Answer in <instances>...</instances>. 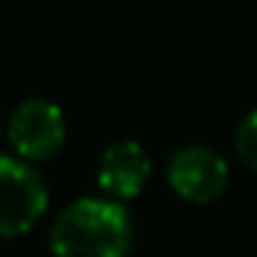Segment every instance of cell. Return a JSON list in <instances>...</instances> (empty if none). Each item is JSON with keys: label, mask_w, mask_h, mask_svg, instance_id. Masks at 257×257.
<instances>
[{"label": "cell", "mask_w": 257, "mask_h": 257, "mask_svg": "<svg viewBox=\"0 0 257 257\" xmlns=\"http://www.w3.org/2000/svg\"><path fill=\"white\" fill-rule=\"evenodd\" d=\"M49 248L55 257H131V212L109 197H79L55 218Z\"/></svg>", "instance_id": "6da1fadb"}, {"label": "cell", "mask_w": 257, "mask_h": 257, "mask_svg": "<svg viewBox=\"0 0 257 257\" xmlns=\"http://www.w3.org/2000/svg\"><path fill=\"white\" fill-rule=\"evenodd\" d=\"M49 209V185L31 161L0 155V239H16L37 227Z\"/></svg>", "instance_id": "7a4b0ae2"}, {"label": "cell", "mask_w": 257, "mask_h": 257, "mask_svg": "<svg viewBox=\"0 0 257 257\" xmlns=\"http://www.w3.org/2000/svg\"><path fill=\"white\" fill-rule=\"evenodd\" d=\"M7 140L19 158H25L31 164L49 161L64 149L67 118L52 100L28 97L13 109V115L7 121Z\"/></svg>", "instance_id": "3957f363"}, {"label": "cell", "mask_w": 257, "mask_h": 257, "mask_svg": "<svg viewBox=\"0 0 257 257\" xmlns=\"http://www.w3.org/2000/svg\"><path fill=\"white\" fill-rule=\"evenodd\" d=\"M167 182L176 197L206 206L215 203L230 185V167L224 155L209 146H182L167 161Z\"/></svg>", "instance_id": "277c9868"}, {"label": "cell", "mask_w": 257, "mask_h": 257, "mask_svg": "<svg viewBox=\"0 0 257 257\" xmlns=\"http://www.w3.org/2000/svg\"><path fill=\"white\" fill-rule=\"evenodd\" d=\"M149 176H152V158L137 140L112 143L97 164V188L103 191V197L118 203L140 197Z\"/></svg>", "instance_id": "5b68a950"}, {"label": "cell", "mask_w": 257, "mask_h": 257, "mask_svg": "<svg viewBox=\"0 0 257 257\" xmlns=\"http://www.w3.org/2000/svg\"><path fill=\"white\" fill-rule=\"evenodd\" d=\"M233 146H236V155L239 161L257 173V109H251L239 127H236V137H233Z\"/></svg>", "instance_id": "8992f818"}, {"label": "cell", "mask_w": 257, "mask_h": 257, "mask_svg": "<svg viewBox=\"0 0 257 257\" xmlns=\"http://www.w3.org/2000/svg\"><path fill=\"white\" fill-rule=\"evenodd\" d=\"M0 127H4V121H0Z\"/></svg>", "instance_id": "52a82bcc"}]
</instances>
